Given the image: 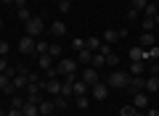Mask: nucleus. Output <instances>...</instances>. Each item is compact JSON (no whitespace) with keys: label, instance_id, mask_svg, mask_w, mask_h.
I'll return each instance as SVG.
<instances>
[{"label":"nucleus","instance_id":"c756f323","mask_svg":"<svg viewBox=\"0 0 159 116\" xmlns=\"http://www.w3.org/2000/svg\"><path fill=\"white\" fill-rule=\"evenodd\" d=\"M24 103H27V98H21L19 92L11 98V108H24Z\"/></svg>","mask_w":159,"mask_h":116},{"label":"nucleus","instance_id":"f704fd0d","mask_svg":"<svg viewBox=\"0 0 159 116\" xmlns=\"http://www.w3.org/2000/svg\"><path fill=\"white\" fill-rule=\"evenodd\" d=\"M53 105H56L58 111H64V108H66V98H61V95H56V98H53Z\"/></svg>","mask_w":159,"mask_h":116},{"label":"nucleus","instance_id":"4c0bfd02","mask_svg":"<svg viewBox=\"0 0 159 116\" xmlns=\"http://www.w3.org/2000/svg\"><path fill=\"white\" fill-rule=\"evenodd\" d=\"M72 48H74V50H82V48H85V37H77V40L72 42Z\"/></svg>","mask_w":159,"mask_h":116},{"label":"nucleus","instance_id":"4be33fe9","mask_svg":"<svg viewBox=\"0 0 159 116\" xmlns=\"http://www.w3.org/2000/svg\"><path fill=\"white\" fill-rule=\"evenodd\" d=\"M101 42H103L101 37H85V48H88V50H93V53L101 48Z\"/></svg>","mask_w":159,"mask_h":116},{"label":"nucleus","instance_id":"c9c22d12","mask_svg":"<svg viewBox=\"0 0 159 116\" xmlns=\"http://www.w3.org/2000/svg\"><path fill=\"white\" fill-rule=\"evenodd\" d=\"M58 11H61V13H69V11H72V3H69V0H58Z\"/></svg>","mask_w":159,"mask_h":116},{"label":"nucleus","instance_id":"a19ab883","mask_svg":"<svg viewBox=\"0 0 159 116\" xmlns=\"http://www.w3.org/2000/svg\"><path fill=\"white\" fill-rule=\"evenodd\" d=\"M148 58H159V48L154 45V48H148Z\"/></svg>","mask_w":159,"mask_h":116},{"label":"nucleus","instance_id":"a211bd4d","mask_svg":"<svg viewBox=\"0 0 159 116\" xmlns=\"http://www.w3.org/2000/svg\"><path fill=\"white\" fill-rule=\"evenodd\" d=\"M51 34L53 37H64V34H66V24L64 21H53L51 24Z\"/></svg>","mask_w":159,"mask_h":116},{"label":"nucleus","instance_id":"f257e3e1","mask_svg":"<svg viewBox=\"0 0 159 116\" xmlns=\"http://www.w3.org/2000/svg\"><path fill=\"white\" fill-rule=\"evenodd\" d=\"M106 84H109V90H125L127 84H130V74H127V71H119V69H114V71L106 77Z\"/></svg>","mask_w":159,"mask_h":116},{"label":"nucleus","instance_id":"58836bf2","mask_svg":"<svg viewBox=\"0 0 159 116\" xmlns=\"http://www.w3.org/2000/svg\"><path fill=\"white\" fill-rule=\"evenodd\" d=\"M8 50H11V45L6 40H0V55H8Z\"/></svg>","mask_w":159,"mask_h":116},{"label":"nucleus","instance_id":"bb28decb","mask_svg":"<svg viewBox=\"0 0 159 116\" xmlns=\"http://www.w3.org/2000/svg\"><path fill=\"white\" fill-rule=\"evenodd\" d=\"M72 84L74 82H64V79H61V98H72V95H74L72 92Z\"/></svg>","mask_w":159,"mask_h":116},{"label":"nucleus","instance_id":"2eb2a0df","mask_svg":"<svg viewBox=\"0 0 159 116\" xmlns=\"http://www.w3.org/2000/svg\"><path fill=\"white\" fill-rule=\"evenodd\" d=\"M101 37H103V42H109V45H114V42H119V40H122V37H119V29H106Z\"/></svg>","mask_w":159,"mask_h":116},{"label":"nucleus","instance_id":"5701e85b","mask_svg":"<svg viewBox=\"0 0 159 116\" xmlns=\"http://www.w3.org/2000/svg\"><path fill=\"white\" fill-rule=\"evenodd\" d=\"M90 66H93V69H101V66H106V58H103L101 53H93V61H90Z\"/></svg>","mask_w":159,"mask_h":116},{"label":"nucleus","instance_id":"cd10ccee","mask_svg":"<svg viewBox=\"0 0 159 116\" xmlns=\"http://www.w3.org/2000/svg\"><path fill=\"white\" fill-rule=\"evenodd\" d=\"M61 53H64V50H61V45H56V42H53V45H48V55H51V58H61Z\"/></svg>","mask_w":159,"mask_h":116},{"label":"nucleus","instance_id":"1a4fd4ad","mask_svg":"<svg viewBox=\"0 0 159 116\" xmlns=\"http://www.w3.org/2000/svg\"><path fill=\"white\" fill-rule=\"evenodd\" d=\"M127 58H130V61H143V63H146V58H148V50H143L141 45H135V48H130Z\"/></svg>","mask_w":159,"mask_h":116},{"label":"nucleus","instance_id":"3c124183","mask_svg":"<svg viewBox=\"0 0 159 116\" xmlns=\"http://www.w3.org/2000/svg\"><path fill=\"white\" fill-rule=\"evenodd\" d=\"M157 95H159V90H157Z\"/></svg>","mask_w":159,"mask_h":116},{"label":"nucleus","instance_id":"79ce46f5","mask_svg":"<svg viewBox=\"0 0 159 116\" xmlns=\"http://www.w3.org/2000/svg\"><path fill=\"white\" fill-rule=\"evenodd\" d=\"M143 114H146V116H159V108H146Z\"/></svg>","mask_w":159,"mask_h":116},{"label":"nucleus","instance_id":"7c9ffc66","mask_svg":"<svg viewBox=\"0 0 159 116\" xmlns=\"http://www.w3.org/2000/svg\"><path fill=\"white\" fill-rule=\"evenodd\" d=\"M157 13H159V8L154 6V3H148V6H146V11H143V16H146V19H154Z\"/></svg>","mask_w":159,"mask_h":116},{"label":"nucleus","instance_id":"de8ad7c7","mask_svg":"<svg viewBox=\"0 0 159 116\" xmlns=\"http://www.w3.org/2000/svg\"><path fill=\"white\" fill-rule=\"evenodd\" d=\"M0 116H6V111H0Z\"/></svg>","mask_w":159,"mask_h":116},{"label":"nucleus","instance_id":"f03ea898","mask_svg":"<svg viewBox=\"0 0 159 116\" xmlns=\"http://www.w3.org/2000/svg\"><path fill=\"white\" fill-rule=\"evenodd\" d=\"M53 69H56L58 77H66V74H77V58H61V61H58Z\"/></svg>","mask_w":159,"mask_h":116},{"label":"nucleus","instance_id":"6ab92c4d","mask_svg":"<svg viewBox=\"0 0 159 116\" xmlns=\"http://www.w3.org/2000/svg\"><path fill=\"white\" fill-rule=\"evenodd\" d=\"M77 58H80V63H85V66H90V61H93V50H88V48H82V50H77Z\"/></svg>","mask_w":159,"mask_h":116},{"label":"nucleus","instance_id":"ea45409f","mask_svg":"<svg viewBox=\"0 0 159 116\" xmlns=\"http://www.w3.org/2000/svg\"><path fill=\"white\" fill-rule=\"evenodd\" d=\"M127 19H130V21H135V19H141V13H138L135 8H127Z\"/></svg>","mask_w":159,"mask_h":116},{"label":"nucleus","instance_id":"72a5a7b5","mask_svg":"<svg viewBox=\"0 0 159 116\" xmlns=\"http://www.w3.org/2000/svg\"><path fill=\"white\" fill-rule=\"evenodd\" d=\"M106 66L117 69V66H119V55H114V53H111V55H106Z\"/></svg>","mask_w":159,"mask_h":116},{"label":"nucleus","instance_id":"9b49d317","mask_svg":"<svg viewBox=\"0 0 159 116\" xmlns=\"http://www.w3.org/2000/svg\"><path fill=\"white\" fill-rule=\"evenodd\" d=\"M157 90H159V77H157V74H151V77H146V87H143V92L154 95Z\"/></svg>","mask_w":159,"mask_h":116},{"label":"nucleus","instance_id":"37998d69","mask_svg":"<svg viewBox=\"0 0 159 116\" xmlns=\"http://www.w3.org/2000/svg\"><path fill=\"white\" fill-rule=\"evenodd\" d=\"M6 116H24V114H21V108H11Z\"/></svg>","mask_w":159,"mask_h":116},{"label":"nucleus","instance_id":"a18cd8bd","mask_svg":"<svg viewBox=\"0 0 159 116\" xmlns=\"http://www.w3.org/2000/svg\"><path fill=\"white\" fill-rule=\"evenodd\" d=\"M0 3H6V6H11V3H16V0H0Z\"/></svg>","mask_w":159,"mask_h":116},{"label":"nucleus","instance_id":"412c9836","mask_svg":"<svg viewBox=\"0 0 159 116\" xmlns=\"http://www.w3.org/2000/svg\"><path fill=\"white\" fill-rule=\"evenodd\" d=\"M37 66H40V69H45V71H48V69L53 66V58H51V55H48V53L37 55Z\"/></svg>","mask_w":159,"mask_h":116},{"label":"nucleus","instance_id":"7ed1b4c3","mask_svg":"<svg viewBox=\"0 0 159 116\" xmlns=\"http://www.w3.org/2000/svg\"><path fill=\"white\" fill-rule=\"evenodd\" d=\"M43 32H45V21H43V16H32V19L27 21V34L37 40Z\"/></svg>","mask_w":159,"mask_h":116},{"label":"nucleus","instance_id":"f3484780","mask_svg":"<svg viewBox=\"0 0 159 116\" xmlns=\"http://www.w3.org/2000/svg\"><path fill=\"white\" fill-rule=\"evenodd\" d=\"M21 114H24V116H37V114H40V103L27 100V103H24V108H21Z\"/></svg>","mask_w":159,"mask_h":116},{"label":"nucleus","instance_id":"ddd939ff","mask_svg":"<svg viewBox=\"0 0 159 116\" xmlns=\"http://www.w3.org/2000/svg\"><path fill=\"white\" fill-rule=\"evenodd\" d=\"M154 42H157V37H154L151 32H141V42H138V45H141L143 50H148V48H154Z\"/></svg>","mask_w":159,"mask_h":116},{"label":"nucleus","instance_id":"0eeeda50","mask_svg":"<svg viewBox=\"0 0 159 116\" xmlns=\"http://www.w3.org/2000/svg\"><path fill=\"white\" fill-rule=\"evenodd\" d=\"M143 87H146V79L143 77H130V84H127V92L130 95H135V92H143Z\"/></svg>","mask_w":159,"mask_h":116},{"label":"nucleus","instance_id":"c85d7f7f","mask_svg":"<svg viewBox=\"0 0 159 116\" xmlns=\"http://www.w3.org/2000/svg\"><path fill=\"white\" fill-rule=\"evenodd\" d=\"M43 53H48V42L45 40H37L34 42V55H43Z\"/></svg>","mask_w":159,"mask_h":116},{"label":"nucleus","instance_id":"6e6552de","mask_svg":"<svg viewBox=\"0 0 159 116\" xmlns=\"http://www.w3.org/2000/svg\"><path fill=\"white\" fill-rule=\"evenodd\" d=\"M148 100H151L148 92H135V95H133V105H135L138 111H146L148 108Z\"/></svg>","mask_w":159,"mask_h":116},{"label":"nucleus","instance_id":"a878e982","mask_svg":"<svg viewBox=\"0 0 159 116\" xmlns=\"http://www.w3.org/2000/svg\"><path fill=\"white\" fill-rule=\"evenodd\" d=\"M138 114V108L133 103H127V105H122V108H119V116H135Z\"/></svg>","mask_w":159,"mask_h":116},{"label":"nucleus","instance_id":"09e8293b","mask_svg":"<svg viewBox=\"0 0 159 116\" xmlns=\"http://www.w3.org/2000/svg\"><path fill=\"white\" fill-rule=\"evenodd\" d=\"M0 29H3V19H0Z\"/></svg>","mask_w":159,"mask_h":116},{"label":"nucleus","instance_id":"8fccbe9b","mask_svg":"<svg viewBox=\"0 0 159 116\" xmlns=\"http://www.w3.org/2000/svg\"><path fill=\"white\" fill-rule=\"evenodd\" d=\"M154 63H157V66H159V58H157V61H154Z\"/></svg>","mask_w":159,"mask_h":116},{"label":"nucleus","instance_id":"b1692460","mask_svg":"<svg viewBox=\"0 0 159 116\" xmlns=\"http://www.w3.org/2000/svg\"><path fill=\"white\" fill-rule=\"evenodd\" d=\"M16 19H19V21H24V24H27L29 19H32V13H29V8H16Z\"/></svg>","mask_w":159,"mask_h":116},{"label":"nucleus","instance_id":"c03bdc74","mask_svg":"<svg viewBox=\"0 0 159 116\" xmlns=\"http://www.w3.org/2000/svg\"><path fill=\"white\" fill-rule=\"evenodd\" d=\"M13 6H16V8H27V0H16Z\"/></svg>","mask_w":159,"mask_h":116},{"label":"nucleus","instance_id":"9d476101","mask_svg":"<svg viewBox=\"0 0 159 116\" xmlns=\"http://www.w3.org/2000/svg\"><path fill=\"white\" fill-rule=\"evenodd\" d=\"M0 90H3L6 95H11V98L16 95V90L11 87V77H8V74H3V71H0Z\"/></svg>","mask_w":159,"mask_h":116},{"label":"nucleus","instance_id":"dca6fc26","mask_svg":"<svg viewBox=\"0 0 159 116\" xmlns=\"http://www.w3.org/2000/svg\"><path fill=\"white\" fill-rule=\"evenodd\" d=\"M143 69H146V63L143 61H130V77H143Z\"/></svg>","mask_w":159,"mask_h":116},{"label":"nucleus","instance_id":"20e7f679","mask_svg":"<svg viewBox=\"0 0 159 116\" xmlns=\"http://www.w3.org/2000/svg\"><path fill=\"white\" fill-rule=\"evenodd\" d=\"M80 79H82V82H85L88 87H93V84H96V82H101V74H98V69H93V66H88L85 71L80 74Z\"/></svg>","mask_w":159,"mask_h":116},{"label":"nucleus","instance_id":"49530a36","mask_svg":"<svg viewBox=\"0 0 159 116\" xmlns=\"http://www.w3.org/2000/svg\"><path fill=\"white\" fill-rule=\"evenodd\" d=\"M135 116H146V114H143V111H138V114H135Z\"/></svg>","mask_w":159,"mask_h":116},{"label":"nucleus","instance_id":"603ef678","mask_svg":"<svg viewBox=\"0 0 159 116\" xmlns=\"http://www.w3.org/2000/svg\"><path fill=\"white\" fill-rule=\"evenodd\" d=\"M69 3H72V0H69Z\"/></svg>","mask_w":159,"mask_h":116},{"label":"nucleus","instance_id":"393cba45","mask_svg":"<svg viewBox=\"0 0 159 116\" xmlns=\"http://www.w3.org/2000/svg\"><path fill=\"white\" fill-rule=\"evenodd\" d=\"M154 27H157V21H154V19H146V16L141 19V32H151Z\"/></svg>","mask_w":159,"mask_h":116},{"label":"nucleus","instance_id":"473e14b6","mask_svg":"<svg viewBox=\"0 0 159 116\" xmlns=\"http://www.w3.org/2000/svg\"><path fill=\"white\" fill-rule=\"evenodd\" d=\"M96 53H101V55H103V58H106V55H111V53H114V50H111V45H109V42H101V48H98V50H96Z\"/></svg>","mask_w":159,"mask_h":116},{"label":"nucleus","instance_id":"aec40b11","mask_svg":"<svg viewBox=\"0 0 159 116\" xmlns=\"http://www.w3.org/2000/svg\"><path fill=\"white\" fill-rule=\"evenodd\" d=\"M53 100H40V116H51L53 114Z\"/></svg>","mask_w":159,"mask_h":116},{"label":"nucleus","instance_id":"2f4dec72","mask_svg":"<svg viewBox=\"0 0 159 116\" xmlns=\"http://www.w3.org/2000/svg\"><path fill=\"white\" fill-rule=\"evenodd\" d=\"M146 6H148V0H133V6H130V8H135L138 13H143V11H146Z\"/></svg>","mask_w":159,"mask_h":116},{"label":"nucleus","instance_id":"e433bc0d","mask_svg":"<svg viewBox=\"0 0 159 116\" xmlns=\"http://www.w3.org/2000/svg\"><path fill=\"white\" fill-rule=\"evenodd\" d=\"M88 105H90V98H88V95H80L77 98V108H88Z\"/></svg>","mask_w":159,"mask_h":116},{"label":"nucleus","instance_id":"4468645a","mask_svg":"<svg viewBox=\"0 0 159 116\" xmlns=\"http://www.w3.org/2000/svg\"><path fill=\"white\" fill-rule=\"evenodd\" d=\"M72 92H74V98H80V95H88V92H90V87H88L82 79H77V82L72 84Z\"/></svg>","mask_w":159,"mask_h":116},{"label":"nucleus","instance_id":"39448f33","mask_svg":"<svg viewBox=\"0 0 159 116\" xmlns=\"http://www.w3.org/2000/svg\"><path fill=\"white\" fill-rule=\"evenodd\" d=\"M34 42H37L34 37L24 34V37L19 40V53H24V55H34Z\"/></svg>","mask_w":159,"mask_h":116},{"label":"nucleus","instance_id":"423d86ee","mask_svg":"<svg viewBox=\"0 0 159 116\" xmlns=\"http://www.w3.org/2000/svg\"><path fill=\"white\" fill-rule=\"evenodd\" d=\"M106 95H109V84L106 82H96L90 87V98L93 100H106Z\"/></svg>","mask_w":159,"mask_h":116},{"label":"nucleus","instance_id":"f8f14e48","mask_svg":"<svg viewBox=\"0 0 159 116\" xmlns=\"http://www.w3.org/2000/svg\"><path fill=\"white\" fill-rule=\"evenodd\" d=\"M45 90L56 98V95H61V79H45Z\"/></svg>","mask_w":159,"mask_h":116}]
</instances>
